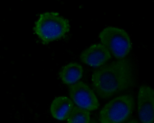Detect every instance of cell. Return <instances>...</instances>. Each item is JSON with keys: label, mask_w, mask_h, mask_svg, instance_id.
<instances>
[{"label": "cell", "mask_w": 154, "mask_h": 123, "mask_svg": "<svg viewBox=\"0 0 154 123\" xmlns=\"http://www.w3.org/2000/svg\"><path fill=\"white\" fill-rule=\"evenodd\" d=\"M74 106L72 101L66 96L56 98L52 103L50 111L53 117L63 120L67 119Z\"/></svg>", "instance_id": "obj_8"}, {"label": "cell", "mask_w": 154, "mask_h": 123, "mask_svg": "<svg viewBox=\"0 0 154 123\" xmlns=\"http://www.w3.org/2000/svg\"><path fill=\"white\" fill-rule=\"evenodd\" d=\"M69 93L70 98L77 106L89 111L96 110L100 106L94 92L81 81L69 86Z\"/></svg>", "instance_id": "obj_5"}, {"label": "cell", "mask_w": 154, "mask_h": 123, "mask_svg": "<svg viewBox=\"0 0 154 123\" xmlns=\"http://www.w3.org/2000/svg\"><path fill=\"white\" fill-rule=\"evenodd\" d=\"M99 37L102 44L116 58L122 59L129 53L132 47L129 36L123 29L109 26L103 29Z\"/></svg>", "instance_id": "obj_4"}, {"label": "cell", "mask_w": 154, "mask_h": 123, "mask_svg": "<svg viewBox=\"0 0 154 123\" xmlns=\"http://www.w3.org/2000/svg\"><path fill=\"white\" fill-rule=\"evenodd\" d=\"M138 108L142 122H154V92L153 89L145 85L140 87L138 95Z\"/></svg>", "instance_id": "obj_6"}, {"label": "cell", "mask_w": 154, "mask_h": 123, "mask_svg": "<svg viewBox=\"0 0 154 123\" xmlns=\"http://www.w3.org/2000/svg\"><path fill=\"white\" fill-rule=\"evenodd\" d=\"M35 25L33 30L44 44L63 37L70 28L69 20L54 12L41 14Z\"/></svg>", "instance_id": "obj_2"}, {"label": "cell", "mask_w": 154, "mask_h": 123, "mask_svg": "<svg viewBox=\"0 0 154 123\" xmlns=\"http://www.w3.org/2000/svg\"><path fill=\"white\" fill-rule=\"evenodd\" d=\"M133 73L132 65L127 59H121L104 65L93 72V89L100 98L109 99L134 86Z\"/></svg>", "instance_id": "obj_1"}, {"label": "cell", "mask_w": 154, "mask_h": 123, "mask_svg": "<svg viewBox=\"0 0 154 123\" xmlns=\"http://www.w3.org/2000/svg\"><path fill=\"white\" fill-rule=\"evenodd\" d=\"M111 57V53L103 44H93L83 50L80 56L83 63L93 67L101 66Z\"/></svg>", "instance_id": "obj_7"}, {"label": "cell", "mask_w": 154, "mask_h": 123, "mask_svg": "<svg viewBox=\"0 0 154 123\" xmlns=\"http://www.w3.org/2000/svg\"><path fill=\"white\" fill-rule=\"evenodd\" d=\"M82 66L77 63H71L63 67L59 73L62 82L66 84H73L82 77Z\"/></svg>", "instance_id": "obj_9"}, {"label": "cell", "mask_w": 154, "mask_h": 123, "mask_svg": "<svg viewBox=\"0 0 154 123\" xmlns=\"http://www.w3.org/2000/svg\"><path fill=\"white\" fill-rule=\"evenodd\" d=\"M90 120V112L87 109L78 106H73L67 119V122L89 123Z\"/></svg>", "instance_id": "obj_10"}, {"label": "cell", "mask_w": 154, "mask_h": 123, "mask_svg": "<svg viewBox=\"0 0 154 123\" xmlns=\"http://www.w3.org/2000/svg\"><path fill=\"white\" fill-rule=\"evenodd\" d=\"M134 108L133 97L124 95L116 97L106 104L100 111L99 120L101 123H118L128 120Z\"/></svg>", "instance_id": "obj_3"}]
</instances>
